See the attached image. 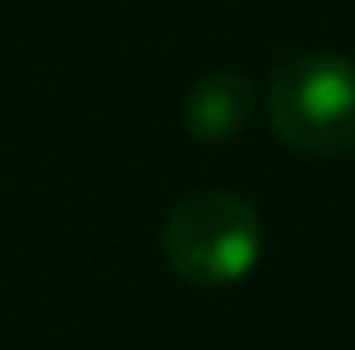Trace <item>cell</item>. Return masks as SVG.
<instances>
[{
	"instance_id": "obj_1",
	"label": "cell",
	"mask_w": 355,
	"mask_h": 350,
	"mask_svg": "<svg viewBox=\"0 0 355 350\" xmlns=\"http://www.w3.org/2000/svg\"><path fill=\"white\" fill-rule=\"evenodd\" d=\"M264 120L284 149L302 159L355 154V58L288 53L264 87Z\"/></svg>"
},
{
	"instance_id": "obj_2",
	"label": "cell",
	"mask_w": 355,
	"mask_h": 350,
	"mask_svg": "<svg viewBox=\"0 0 355 350\" xmlns=\"http://www.w3.org/2000/svg\"><path fill=\"white\" fill-rule=\"evenodd\" d=\"M159 254L192 288L245 283L264 254V221L254 202L231 187L187 192L159 226Z\"/></svg>"
},
{
	"instance_id": "obj_3",
	"label": "cell",
	"mask_w": 355,
	"mask_h": 350,
	"mask_svg": "<svg viewBox=\"0 0 355 350\" xmlns=\"http://www.w3.org/2000/svg\"><path fill=\"white\" fill-rule=\"evenodd\" d=\"M254 111H259V91L240 67L207 72L182 91V130L202 144H226V139L245 134Z\"/></svg>"
}]
</instances>
